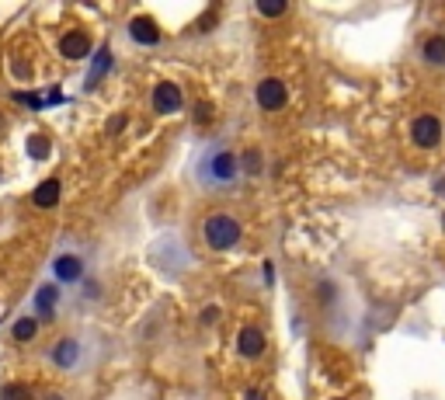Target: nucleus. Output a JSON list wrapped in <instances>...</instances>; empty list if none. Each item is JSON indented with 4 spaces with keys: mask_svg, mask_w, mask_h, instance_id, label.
I'll return each instance as SVG.
<instances>
[{
    "mask_svg": "<svg viewBox=\"0 0 445 400\" xmlns=\"http://www.w3.org/2000/svg\"><path fill=\"white\" fill-rule=\"evenodd\" d=\"M195 181L202 188H230L241 177V157L227 143H209L195 160Z\"/></svg>",
    "mask_w": 445,
    "mask_h": 400,
    "instance_id": "nucleus-1",
    "label": "nucleus"
},
{
    "mask_svg": "<svg viewBox=\"0 0 445 400\" xmlns=\"http://www.w3.org/2000/svg\"><path fill=\"white\" fill-rule=\"evenodd\" d=\"M202 237H205V244H209L212 251H230V247H237V241H241V223H237V216L212 213V216L205 220V227H202Z\"/></svg>",
    "mask_w": 445,
    "mask_h": 400,
    "instance_id": "nucleus-2",
    "label": "nucleus"
},
{
    "mask_svg": "<svg viewBox=\"0 0 445 400\" xmlns=\"http://www.w3.org/2000/svg\"><path fill=\"white\" fill-rule=\"evenodd\" d=\"M410 139L421 146V150H435L442 143V122L435 115H417L414 125H410Z\"/></svg>",
    "mask_w": 445,
    "mask_h": 400,
    "instance_id": "nucleus-3",
    "label": "nucleus"
},
{
    "mask_svg": "<svg viewBox=\"0 0 445 400\" xmlns=\"http://www.w3.org/2000/svg\"><path fill=\"white\" fill-rule=\"evenodd\" d=\"M254 98H258V105H261L265 112H279V108L286 105V98H289V91H286V84H282L279 77H265V80L258 84V91H254Z\"/></svg>",
    "mask_w": 445,
    "mask_h": 400,
    "instance_id": "nucleus-4",
    "label": "nucleus"
},
{
    "mask_svg": "<svg viewBox=\"0 0 445 400\" xmlns=\"http://www.w3.org/2000/svg\"><path fill=\"white\" fill-rule=\"evenodd\" d=\"M153 108H157L160 115H174V112H181V87H177V84H171V80L157 84V87H153Z\"/></svg>",
    "mask_w": 445,
    "mask_h": 400,
    "instance_id": "nucleus-5",
    "label": "nucleus"
},
{
    "mask_svg": "<svg viewBox=\"0 0 445 400\" xmlns=\"http://www.w3.org/2000/svg\"><path fill=\"white\" fill-rule=\"evenodd\" d=\"M129 35H132V42H139V46H157V42H160V25H157L153 18L139 15V18L129 21Z\"/></svg>",
    "mask_w": 445,
    "mask_h": 400,
    "instance_id": "nucleus-6",
    "label": "nucleus"
},
{
    "mask_svg": "<svg viewBox=\"0 0 445 400\" xmlns=\"http://www.w3.org/2000/svg\"><path fill=\"white\" fill-rule=\"evenodd\" d=\"M60 53H63L67 60H87V56H91V35H87V32H70V35H63Z\"/></svg>",
    "mask_w": 445,
    "mask_h": 400,
    "instance_id": "nucleus-7",
    "label": "nucleus"
},
{
    "mask_svg": "<svg viewBox=\"0 0 445 400\" xmlns=\"http://www.w3.org/2000/svg\"><path fill=\"white\" fill-rule=\"evenodd\" d=\"M237 351H241L244 358H258V355H265V331H258V327H244V331L237 334Z\"/></svg>",
    "mask_w": 445,
    "mask_h": 400,
    "instance_id": "nucleus-8",
    "label": "nucleus"
},
{
    "mask_svg": "<svg viewBox=\"0 0 445 400\" xmlns=\"http://www.w3.org/2000/svg\"><path fill=\"white\" fill-rule=\"evenodd\" d=\"M53 275H56L60 282H80V275H84V261H80L77 254H63V258H56V261H53Z\"/></svg>",
    "mask_w": 445,
    "mask_h": 400,
    "instance_id": "nucleus-9",
    "label": "nucleus"
},
{
    "mask_svg": "<svg viewBox=\"0 0 445 400\" xmlns=\"http://www.w3.org/2000/svg\"><path fill=\"white\" fill-rule=\"evenodd\" d=\"M53 362H56L60 369H73V365L80 362V345H77L73 338H63V341L53 348Z\"/></svg>",
    "mask_w": 445,
    "mask_h": 400,
    "instance_id": "nucleus-10",
    "label": "nucleus"
},
{
    "mask_svg": "<svg viewBox=\"0 0 445 400\" xmlns=\"http://www.w3.org/2000/svg\"><path fill=\"white\" fill-rule=\"evenodd\" d=\"M60 191H63V184H60L56 177H49V181H42V184L35 188V195H32V202H35L39 209H53V206L60 202Z\"/></svg>",
    "mask_w": 445,
    "mask_h": 400,
    "instance_id": "nucleus-11",
    "label": "nucleus"
},
{
    "mask_svg": "<svg viewBox=\"0 0 445 400\" xmlns=\"http://www.w3.org/2000/svg\"><path fill=\"white\" fill-rule=\"evenodd\" d=\"M421 56L431 67H445V35H428L421 46Z\"/></svg>",
    "mask_w": 445,
    "mask_h": 400,
    "instance_id": "nucleus-12",
    "label": "nucleus"
},
{
    "mask_svg": "<svg viewBox=\"0 0 445 400\" xmlns=\"http://www.w3.org/2000/svg\"><path fill=\"white\" fill-rule=\"evenodd\" d=\"M35 306H39L42 320H53L56 317V286H42L35 293Z\"/></svg>",
    "mask_w": 445,
    "mask_h": 400,
    "instance_id": "nucleus-13",
    "label": "nucleus"
},
{
    "mask_svg": "<svg viewBox=\"0 0 445 400\" xmlns=\"http://www.w3.org/2000/svg\"><path fill=\"white\" fill-rule=\"evenodd\" d=\"M11 334H15V341L25 345V341H32V338L39 334V320H35V317H21V320H15V331H11Z\"/></svg>",
    "mask_w": 445,
    "mask_h": 400,
    "instance_id": "nucleus-14",
    "label": "nucleus"
},
{
    "mask_svg": "<svg viewBox=\"0 0 445 400\" xmlns=\"http://www.w3.org/2000/svg\"><path fill=\"white\" fill-rule=\"evenodd\" d=\"M108 67H112V53H108V49H101V53H98V63H94V67H91V73H87V87H94V84L108 73Z\"/></svg>",
    "mask_w": 445,
    "mask_h": 400,
    "instance_id": "nucleus-15",
    "label": "nucleus"
},
{
    "mask_svg": "<svg viewBox=\"0 0 445 400\" xmlns=\"http://www.w3.org/2000/svg\"><path fill=\"white\" fill-rule=\"evenodd\" d=\"M0 400H32V390L25 383H4L0 386Z\"/></svg>",
    "mask_w": 445,
    "mask_h": 400,
    "instance_id": "nucleus-16",
    "label": "nucleus"
},
{
    "mask_svg": "<svg viewBox=\"0 0 445 400\" xmlns=\"http://www.w3.org/2000/svg\"><path fill=\"white\" fill-rule=\"evenodd\" d=\"M28 153H32L35 160H42V157H49V139H46L42 132H35V136H28Z\"/></svg>",
    "mask_w": 445,
    "mask_h": 400,
    "instance_id": "nucleus-17",
    "label": "nucleus"
},
{
    "mask_svg": "<svg viewBox=\"0 0 445 400\" xmlns=\"http://www.w3.org/2000/svg\"><path fill=\"white\" fill-rule=\"evenodd\" d=\"M241 171L258 174V171H261V153H258V150H247V153L241 157Z\"/></svg>",
    "mask_w": 445,
    "mask_h": 400,
    "instance_id": "nucleus-18",
    "label": "nucleus"
},
{
    "mask_svg": "<svg viewBox=\"0 0 445 400\" xmlns=\"http://www.w3.org/2000/svg\"><path fill=\"white\" fill-rule=\"evenodd\" d=\"M286 11H289V8L279 4V0H268V4L261 0V4H258V15H265V18H279V15H286Z\"/></svg>",
    "mask_w": 445,
    "mask_h": 400,
    "instance_id": "nucleus-19",
    "label": "nucleus"
},
{
    "mask_svg": "<svg viewBox=\"0 0 445 400\" xmlns=\"http://www.w3.org/2000/svg\"><path fill=\"white\" fill-rule=\"evenodd\" d=\"M209 119H212V105H205V101H198V105H195V122H198V125H205Z\"/></svg>",
    "mask_w": 445,
    "mask_h": 400,
    "instance_id": "nucleus-20",
    "label": "nucleus"
},
{
    "mask_svg": "<svg viewBox=\"0 0 445 400\" xmlns=\"http://www.w3.org/2000/svg\"><path fill=\"white\" fill-rule=\"evenodd\" d=\"M122 129H125V115H115V119L108 122V132L115 136V132H122Z\"/></svg>",
    "mask_w": 445,
    "mask_h": 400,
    "instance_id": "nucleus-21",
    "label": "nucleus"
},
{
    "mask_svg": "<svg viewBox=\"0 0 445 400\" xmlns=\"http://www.w3.org/2000/svg\"><path fill=\"white\" fill-rule=\"evenodd\" d=\"M198 320H202V324H216V320H219V310H216V306H209V310H202V317H198Z\"/></svg>",
    "mask_w": 445,
    "mask_h": 400,
    "instance_id": "nucleus-22",
    "label": "nucleus"
},
{
    "mask_svg": "<svg viewBox=\"0 0 445 400\" xmlns=\"http://www.w3.org/2000/svg\"><path fill=\"white\" fill-rule=\"evenodd\" d=\"M247 400H265V397H261V390H258V386H251V390H247Z\"/></svg>",
    "mask_w": 445,
    "mask_h": 400,
    "instance_id": "nucleus-23",
    "label": "nucleus"
},
{
    "mask_svg": "<svg viewBox=\"0 0 445 400\" xmlns=\"http://www.w3.org/2000/svg\"><path fill=\"white\" fill-rule=\"evenodd\" d=\"M42 400H67V397H63V393H56V390H53V393H46V397H42Z\"/></svg>",
    "mask_w": 445,
    "mask_h": 400,
    "instance_id": "nucleus-24",
    "label": "nucleus"
}]
</instances>
